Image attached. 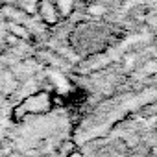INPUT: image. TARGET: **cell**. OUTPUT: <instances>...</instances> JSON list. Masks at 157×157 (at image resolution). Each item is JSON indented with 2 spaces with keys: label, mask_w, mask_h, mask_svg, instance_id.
I'll return each mask as SVG.
<instances>
[{
  "label": "cell",
  "mask_w": 157,
  "mask_h": 157,
  "mask_svg": "<svg viewBox=\"0 0 157 157\" xmlns=\"http://www.w3.org/2000/svg\"><path fill=\"white\" fill-rule=\"evenodd\" d=\"M6 30H8V35L15 37L17 41H32V39H33V32H32L30 26L24 24V22H11V21H6Z\"/></svg>",
  "instance_id": "cell-3"
},
{
  "label": "cell",
  "mask_w": 157,
  "mask_h": 157,
  "mask_svg": "<svg viewBox=\"0 0 157 157\" xmlns=\"http://www.w3.org/2000/svg\"><path fill=\"white\" fill-rule=\"evenodd\" d=\"M87 6H89V8H87L89 15H104V13H105V8H104V6H100V4L91 2V4H87Z\"/></svg>",
  "instance_id": "cell-6"
},
{
  "label": "cell",
  "mask_w": 157,
  "mask_h": 157,
  "mask_svg": "<svg viewBox=\"0 0 157 157\" xmlns=\"http://www.w3.org/2000/svg\"><path fill=\"white\" fill-rule=\"evenodd\" d=\"M39 21L46 26V28H54L61 22V17L56 10V4H54V0H41L39 6H37V13Z\"/></svg>",
  "instance_id": "cell-2"
},
{
  "label": "cell",
  "mask_w": 157,
  "mask_h": 157,
  "mask_svg": "<svg viewBox=\"0 0 157 157\" xmlns=\"http://www.w3.org/2000/svg\"><path fill=\"white\" fill-rule=\"evenodd\" d=\"M2 6H4V0H0V11H2Z\"/></svg>",
  "instance_id": "cell-12"
},
{
  "label": "cell",
  "mask_w": 157,
  "mask_h": 157,
  "mask_svg": "<svg viewBox=\"0 0 157 157\" xmlns=\"http://www.w3.org/2000/svg\"><path fill=\"white\" fill-rule=\"evenodd\" d=\"M155 109H157V104H151V105H146V107H144V111H142V115H155V113H157Z\"/></svg>",
  "instance_id": "cell-9"
},
{
  "label": "cell",
  "mask_w": 157,
  "mask_h": 157,
  "mask_svg": "<svg viewBox=\"0 0 157 157\" xmlns=\"http://www.w3.org/2000/svg\"><path fill=\"white\" fill-rule=\"evenodd\" d=\"M56 105V98L52 93L48 91H39V93H33L30 96H26L24 100H21L15 107H13V113H11V118L13 122H24L26 117H37V115H46L54 109Z\"/></svg>",
  "instance_id": "cell-1"
},
{
  "label": "cell",
  "mask_w": 157,
  "mask_h": 157,
  "mask_svg": "<svg viewBox=\"0 0 157 157\" xmlns=\"http://www.w3.org/2000/svg\"><path fill=\"white\" fill-rule=\"evenodd\" d=\"M41 0H13V4L28 17H33L37 13V6H39Z\"/></svg>",
  "instance_id": "cell-5"
},
{
  "label": "cell",
  "mask_w": 157,
  "mask_h": 157,
  "mask_svg": "<svg viewBox=\"0 0 157 157\" xmlns=\"http://www.w3.org/2000/svg\"><path fill=\"white\" fill-rule=\"evenodd\" d=\"M144 22L150 26V28H153V30H157V13L155 11H150L148 15H146V19H144Z\"/></svg>",
  "instance_id": "cell-7"
},
{
  "label": "cell",
  "mask_w": 157,
  "mask_h": 157,
  "mask_svg": "<svg viewBox=\"0 0 157 157\" xmlns=\"http://www.w3.org/2000/svg\"><path fill=\"white\" fill-rule=\"evenodd\" d=\"M54 4H56V10H57L61 21H65V19L74 15L76 6H78V0H54Z\"/></svg>",
  "instance_id": "cell-4"
},
{
  "label": "cell",
  "mask_w": 157,
  "mask_h": 157,
  "mask_svg": "<svg viewBox=\"0 0 157 157\" xmlns=\"http://www.w3.org/2000/svg\"><path fill=\"white\" fill-rule=\"evenodd\" d=\"M151 56H153V59H157V48L153 50V54H151Z\"/></svg>",
  "instance_id": "cell-11"
},
{
  "label": "cell",
  "mask_w": 157,
  "mask_h": 157,
  "mask_svg": "<svg viewBox=\"0 0 157 157\" xmlns=\"http://www.w3.org/2000/svg\"><path fill=\"white\" fill-rule=\"evenodd\" d=\"M78 2H83V4H91V2H94V0H78Z\"/></svg>",
  "instance_id": "cell-10"
},
{
  "label": "cell",
  "mask_w": 157,
  "mask_h": 157,
  "mask_svg": "<svg viewBox=\"0 0 157 157\" xmlns=\"http://www.w3.org/2000/svg\"><path fill=\"white\" fill-rule=\"evenodd\" d=\"M67 157H85V155H83V151H82L80 148H72V150L67 153Z\"/></svg>",
  "instance_id": "cell-8"
}]
</instances>
